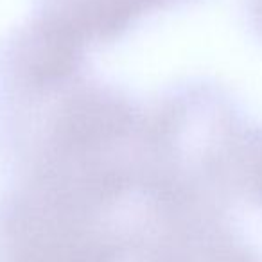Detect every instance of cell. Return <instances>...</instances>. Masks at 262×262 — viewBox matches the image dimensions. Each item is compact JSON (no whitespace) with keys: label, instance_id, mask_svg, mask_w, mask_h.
Returning <instances> with one entry per match:
<instances>
[{"label":"cell","instance_id":"cell-4","mask_svg":"<svg viewBox=\"0 0 262 262\" xmlns=\"http://www.w3.org/2000/svg\"><path fill=\"white\" fill-rule=\"evenodd\" d=\"M251 16L255 20V26L262 31V0H251Z\"/></svg>","mask_w":262,"mask_h":262},{"label":"cell","instance_id":"cell-3","mask_svg":"<svg viewBox=\"0 0 262 262\" xmlns=\"http://www.w3.org/2000/svg\"><path fill=\"white\" fill-rule=\"evenodd\" d=\"M246 182H250V187L253 190L255 198L262 203V140H257L250 169H248Z\"/></svg>","mask_w":262,"mask_h":262},{"label":"cell","instance_id":"cell-2","mask_svg":"<svg viewBox=\"0 0 262 262\" xmlns=\"http://www.w3.org/2000/svg\"><path fill=\"white\" fill-rule=\"evenodd\" d=\"M169 2L174 0H40L34 22L83 52L88 43L120 36L140 16Z\"/></svg>","mask_w":262,"mask_h":262},{"label":"cell","instance_id":"cell-1","mask_svg":"<svg viewBox=\"0 0 262 262\" xmlns=\"http://www.w3.org/2000/svg\"><path fill=\"white\" fill-rule=\"evenodd\" d=\"M226 205L198 201L157 219L135 262H262V253L230 223Z\"/></svg>","mask_w":262,"mask_h":262}]
</instances>
